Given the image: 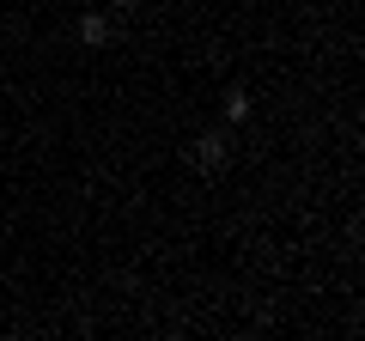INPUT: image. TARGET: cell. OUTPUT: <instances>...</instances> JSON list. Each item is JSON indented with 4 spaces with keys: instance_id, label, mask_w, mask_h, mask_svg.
Here are the masks:
<instances>
[{
    "instance_id": "cell-3",
    "label": "cell",
    "mask_w": 365,
    "mask_h": 341,
    "mask_svg": "<svg viewBox=\"0 0 365 341\" xmlns=\"http://www.w3.org/2000/svg\"><path fill=\"white\" fill-rule=\"evenodd\" d=\"M244 116H250V92L232 86V92H225V122H244Z\"/></svg>"
},
{
    "instance_id": "cell-2",
    "label": "cell",
    "mask_w": 365,
    "mask_h": 341,
    "mask_svg": "<svg viewBox=\"0 0 365 341\" xmlns=\"http://www.w3.org/2000/svg\"><path fill=\"white\" fill-rule=\"evenodd\" d=\"M79 43L104 49V43H110V19H104V13H79Z\"/></svg>"
},
{
    "instance_id": "cell-1",
    "label": "cell",
    "mask_w": 365,
    "mask_h": 341,
    "mask_svg": "<svg viewBox=\"0 0 365 341\" xmlns=\"http://www.w3.org/2000/svg\"><path fill=\"white\" fill-rule=\"evenodd\" d=\"M189 158H195V165H201V170L213 177V170H225V165H232V141H225L220 128H207V134H195V146H189Z\"/></svg>"
},
{
    "instance_id": "cell-4",
    "label": "cell",
    "mask_w": 365,
    "mask_h": 341,
    "mask_svg": "<svg viewBox=\"0 0 365 341\" xmlns=\"http://www.w3.org/2000/svg\"><path fill=\"white\" fill-rule=\"evenodd\" d=\"M110 6H134V0H110Z\"/></svg>"
}]
</instances>
